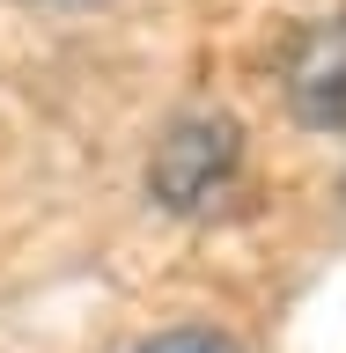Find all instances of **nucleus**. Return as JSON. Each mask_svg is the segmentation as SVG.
<instances>
[{"label": "nucleus", "mask_w": 346, "mask_h": 353, "mask_svg": "<svg viewBox=\"0 0 346 353\" xmlns=\"http://www.w3.org/2000/svg\"><path fill=\"white\" fill-rule=\"evenodd\" d=\"M287 103L317 132H346V22L309 30L295 66H287Z\"/></svg>", "instance_id": "f03ea898"}, {"label": "nucleus", "mask_w": 346, "mask_h": 353, "mask_svg": "<svg viewBox=\"0 0 346 353\" xmlns=\"http://www.w3.org/2000/svg\"><path fill=\"white\" fill-rule=\"evenodd\" d=\"M126 353H251V346H243L229 324H199V316H192V324H155V331H140Z\"/></svg>", "instance_id": "7ed1b4c3"}, {"label": "nucleus", "mask_w": 346, "mask_h": 353, "mask_svg": "<svg viewBox=\"0 0 346 353\" xmlns=\"http://www.w3.org/2000/svg\"><path fill=\"white\" fill-rule=\"evenodd\" d=\"M243 162H251V132L229 110H177L148 148V199L177 221H206L243 184Z\"/></svg>", "instance_id": "f257e3e1"}]
</instances>
